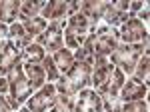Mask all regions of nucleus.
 I'll return each mask as SVG.
<instances>
[{
    "label": "nucleus",
    "mask_w": 150,
    "mask_h": 112,
    "mask_svg": "<svg viewBox=\"0 0 150 112\" xmlns=\"http://www.w3.org/2000/svg\"><path fill=\"white\" fill-rule=\"evenodd\" d=\"M46 2L44 0H20V12H18V22L28 20V18H36L44 10Z\"/></svg>",
    "instance_id": "nucleus-17"
},
{
    "label": "nucleus",
    "mask_w": 150,
    "mask_h": 112,
    "mask_svg": "<svg viewBox=\"0 0 150 112\" xmlns=\"http://www.w3.org/2000/svg\"><path fill=\"white\" fill-rule=\"evenodd\" d=\"M148 72H150V56H148V52H144V54L138 58V62H136V68H134L132 76L148 84Z\"/></svg>",
    "instance_id": "nucleus-24"
},
{
    "label": "nucleus",
    "mask_w": 150,
    "mask_h": 112,
    "mask_svg": "<svg viewBox=\"0 0 150 112\" xmlns=\"http://www.w3.org/2000/svg\"><path fill=\"white\" fill-rule=\"evenodd\" d=\"M22 68H24V74H26L28 82L32 84V88H34V90L42 88V86L46 84V72H44L42 64H34V62H22Z\"/></svg>",
    "instance_id": "nucleus-15"
},
{
    "label": "nucleus",
    "mask_w": 150,
    "mask_h": 112,
    "mask_svg": "<svg viewBox=\"0 0 150 112\" xmlns=\"http://www.w3.org/2000/svg\"><path fill=\"white\" fill-rule=\"evenodd\" d=\"M0 94L2 96L8 94V80H6V76H0Z\"/></svg>",
    "instance_id": "nucleus-32"
},
{
    "label": "nucleus",
    "mask_w": 150,
    "mask_h": 112,
    "mask_svg": "<svg viewBox=\"0 0 150 112\" xmlns=\"http://www.w3.org/2000/svg\"><path fill=\"white\" fill-rule=\"evenodd\" d=\"M18 62H22V50L16 48V44L8 40V44L4 46V50L0 54V70H2V76H6V72L14 64H18Z\"/></svg>",
    "instance_id": "nucleus-13"
},
{
    "label": "nucleus",
    "mask_w": 150,
    "mask_h": 112,
    "mask_svg": "<svg viewBox=\"0 0 150 112\" xmlns=\"http://www.w3.org/2000/svg\"><path fill=\"white\" fill-rule=\"evenodd\" d=\"M96 40H94V56H102L110 58V54L116 50V46L120 44V34L118 28H110L104 22L96 26Z\"/></svg>",
    "instance_id": "nucleus-5"
},
{
    "label": "nucleus",
    "mask_w": 150,
    "mask_h": 112,
    "mask_svg": "<svg viewBox=\"0 0 150 112\" xmlns=\"http://www.w3.org/2000/svg\"><path fill=\"white\" fill-rule=\"evenodd\" d=\"M74 112H102V96L92 88H84L76 94Z\"/></svg>",
    "instance_id": "nucleus-11"
},
{
    "label": "nucleus",
    "mask_w": 150,
    "mask_h": 112,
    "mask_svg": "<svg viewBox=\"0 0 150 112\" xmlns=\"http://www.w3.org/2000/svg\"><path fill=\"white\" fill-rule=\"evenodd\" d=\"M8 40H10V38H8V26L0 22V52L4 50V46L8 44Z\"/></svg>",
    "instance_id": "nucleus-28"
},
{
    "label": "nucleus",
    "mask_w": 150,
    "mask_h": 112,
    "mask_svg": "<svg viewBox=\"0 0 150 112\" xmlns=\"http://www.w3.org/2000/svg\"><path fill=\"white\" fill-rule=\"evenodd\" d=\"M118 34H120V42L124 44H138L148 40V26L140 22L138 18H130L122 26H118Z\"/></svg>",
    "instance_id": "nucleus-9"
},
{
    "label": "nucleus",
    "mask_w": 150,
    "mask_h": 112,
    "mask_svg": "<svg viewBox=\"0 0 150 112\" xmlns=\"http://www.w3.org/2000/svg\"><path fill=\"white\" fill-rule=\"evenodd\" d=\"M20 12V0H2L0 2V22L10 26L16 22Z\"/></svg>",
    "instance_id": "nucleus-18"
},
{
    "label": "nucleus",
    "mask_w": 150,
    "mask_h": 112,
    "mask_svg": "<svg viewBox=\"0 0 150 112\" xmlns=\"http://www.w3.org/2000/svg\"><path fill=\"white\" fill-rule=\"evenodd\" d=\"M124 80H126V74L120 70V68H112V74H110V78H108V86H106V94H104L102 98H108L110 102H114L118 98V94H120V90L124 86Z\"/></svg>",
    "instance_id": "nucleus-16"
},
{
    "label": "nucleus",
    "mask_w": 150,
    "mask_h": 112,
    "mask_svg": "<svg viewBox=\"0 0 150 112\" xmlns=\"http://www.w3.org/2000/svg\"><path fill=\"white\" fill-rule=\"evenodd\" d=\"M44 56H46V50H44L40 44L32 42V44H28V46L22 50V62H34V64H42Z\"/></svg>",
    "instance_id": "nucleus-21"
},
{
    "label": "nucleus",
    "mask_w": 150,
    "mask_h": 112,
    "mask_svg": "<svg viewBox=\"0 0 150 112\" xmlns=\"http://www.w3.org/2000/svg\"><path fill=\"white\" fill-rule=\"evenodd\" d=\"M24 26V30H26V34L30 36V38H36L38 34H42L44 30H46L48 22L42 18V16H36V18H28V20H22L20 22Z\"/></svg>",
    "instance_id": "nucleus-22"
},
{
    "label": "nucleus",
    "mask_w": 150,
    "mask_h": 112,
    "mask_svg": "<svg viewBox=\"0 0 150 112\" xmlns=\"http://www.w3.org/2000/svg\"><path fill=\"white\" fill-rule=\"evenodd\" d=\"M6 80H8V94H6V100L10 104L12 112H16L22 104H26V100L32 96V84L28 82L26 74H24L22 62L14 64V66L6 72Z\"/></svg>",
    "instance_id": "nucleus-2"
},
{
    "label": "nucleus",
    "mask_w": 150,
    "mask_h": 112,
    "mask_svg": "<svg viewBox=\"0 0 150 112\" xmlns=\"http://www.w3.org/2000/svg\"><path fill=\"white\" fill-rule=\"evenodd\" d=\"M74 104H76V96H62V94H58L48 112H74Z\"/></svg>",
    "instance_id": "nucleus-23"
},
{
    "label": "nucleus",
    "mask_w": 150,
    "mask_h": 112,
    "mask_svg": "<svg viewBox=\"0 0 150 112\" xmlns=\"http://www.w3.org/2000/svg\"><path fill=\"white\" fill-rule=\"evenodd\" d=\"M88 32H90V24L82 12L68 16L64 24V46L68 50H78L84 44V38L88 36Z\"/></svg>",
    "instance_id": "nucleus-4"
},
{
    "label": "nucleus",
    "mask_w": 150,
    "mask_h": 112,
    "mask_svg": "<svg viewBox=\"0 0 150 112\" xmlns=\"http://www.w3.org/2000/svg\"><path fill=\"white\" fill-rule=\"evenodd\" d=\"M144 52H148V48H144L142 42H138V44H124V42H120L108 60L112 62V66L120 68L126 76H132V72L136 68V62H138V58Z\"/></svg>",
    "instance_id": "nucleus-3"
},
{
    "label": "nucleus",
    "mask_w": 150,
    "mask_h": 112,
    "mask_svg": "<svg viewBox=\"0 0 150 112\" xmlns=\"http://www.w3.org/2000/svg\"><path fill=\"white\" fill-rule=\"evenodd\" d=\"M112 62L102 56H94L92 62V76H90V88L96 90L100 96L106 94V86H108V78L112 74Z\"/></svg>",
    "instance_id": "nucleus-7"
},
{
    "label": "nucleus",
    "mask_w": 150,
    "mask_h": 112,
    "mask_svg": "<svg viewBox=\"0 0 150 112\" xmlns=\"http://www.w3.org/2000/svg\"><path fill=\"white\" fill-rule=\"evenodd\" d=\"M64 24H66V20L48 22L46 30L34 38V42L42 46L46 50V54H54L60 46H64Z\"/></svg>",
    "instance_id": "nucleus-6"
},
{
    "label": "nucleus",
    "mask_w": 150,
    "mask_h": 112,
    "mask_svg": "<svg viewBox=\"0 0 150 112\" xmlns=\"http://www.w3.org/2000/svg\"><path fill=\"white\" fill-rule=\"evenodd\" d=\"M122 112H148V102L146 100L126 102V104H122Z\"/></svg>",
    "instance_id": "nucleus-26"
},
{
    "label": "nucleus",
    "mask_w": 150,
    "mask_h": 112,
    "mask_svg": "<svg viewBox=\"0 0 150 112\" xmlns=\"http://www.w3.org/2000/svg\"><path fill=\"white\" fill-rule=\"evenodd\" d=\"M42 68H44V72H46V82H56V80L60 78V72H58V68H56V64H54V60H52L50 54L44 56Z\"/></svg>",
    "instance_id": "nucleus-25"
},
{
    "label": "nucleus",
    "mask_w": 150,
    "mask_h": 112,
    "mask_svg": "<svg viewBox=\"0 0 150 112\" xmlns=\"http://www.w3.org/2000/svg\"><path fill=\"white\" fill-rule=\"evenodd\" d=\"M146 96H148V84L138 78H134V76H126L124 86H122L120 94H118V100L122 104H126V102L146 100Z\"/></svg>",
    "instance_id": "nucleus-10"
},
{
    "label": "nucleus",
    "mask_w": 150,
    "mask_h": 112,
    "mask_svg": "<svg viewBox=\"0 0 150 112\" xmlns=\"http://www.w3.org/2000/svg\"><path fill=\"white\" fill-rule=\"evenodd\" d=\"M16 112H32V110H30V108H28L26 104H22V106H20V108H18Z\"/></svg>",
    "instance_id": "nucleus-34"
},
{
    "label": "nucleus",
    "mask_w": 150,
    "mask_h": 112,
    "mask_svg": "<svg viewBox=\"0 0 150 112\" xmlns=\"http://www.w3.org/2000/svg\"><path fill=\"white\" fill-rule=\"evenodd\" d=\"M66 10H68V2L52 0V2H46V6H44L40 16L46 22H60V20H66Z\"/></svg>",
    "instance_id": "nucleus-14"
},
{
    "label": "nucleus",
    "mask_w": 150,
    "mask_h": 112,
    "mask_svg": "<svg viewBox=\"0 0 150 112\" xmlns=\"http://www.w3.org/2000/svg\"><path fill=\"white\" fill-rule=\"evenodd\" d=\"M136 18H138V20L144 24V26H148V20H150V4H148V2H144L142 10L136 12Z\"/></svg>",
    "instance_id": "nucleus-27"
},
{
    "label": "nucleus",
    "mask_w": 150,
    "mask_h": 112,
    "mask_svg": "<svg viewBox=\"0 0 150 112\" xmlns=\"http://www.w3.org/2000/svg\"><path fill=\"white\" fill-rule=\"evenodd\" d=\"M106 6H108V0H84L80 6V12L88 18V24H90V32L96 30V26L102 22V16L106 12Z\"/></svg>",
    "instance_id": "nucleus-12"
},
{
    "label": "nucleus",
    "mask_w": 150,
    "mask_h": 112,
    "mask_svg": "<svg viewBox=\"0 0 150 112\" xmlns=\"http://www.w3.org/2000/svg\"><path fill=\"white\" fill-rule=\"evenodd\" d=\"M108 112H122V102H120L118 98H116V100L112 102V108H110Z\"/></svg>",
    "instance_id": "nucleus-33"
},
{
    "label": "nucleus",
    "mask_w": 150,
    "mask_h": 112,
    "mask_svg": "<svg viewBox=\"0 0 150 112\" xmlns=\"http://www.w3.org/2000/svg\"><path fill=\"white\" fill-rule=\"evenodd\" d=\"M80 6H82L80 0H70L68 2V10H66V18L72 16V14H76V12H80Z\"/></svg>",
    "instance_id": "nucleus-29"
},
{
    "label": "nucleus",
    "mask_w": 150,
    "mask_h": 112,
    "mask_svg": "<svg viewBox=\"0 0 150 112\" xmlns=\"http://www.w3.org/2000/svg\"><path fill=\"white\" fill-rule=\"evenodd\" d=\"M0 112H12L10 104H8V100H6V96H2V94H0Z\"/></svg>",
    "instance_id": "nucleus-31"
},
{
    "label": "nucleus",
    "mask_w": 150,
    "mask_h": 112,
    "mask_svg": "<svg viewBox=\"0 0 150 112\" xmlns=\"http://www.w3.org/2000/svg\"><path fill=\"white\" fill-rule=\"evenodd\" d=\"M92 62L94 58L86 60H74V64L64 76L54 82L56 92L62 96H76L80 90L90 88V76H92Z\"/></svg>",
    "instance_id": "nucleus-1"
},
{
    "label": "nucleus",
    "mask_w": 150,
    "mask_h": 112,
    "mask_svg": "<svg viewBox=\"0 0 150 112\" xmlns=\"http://www.w3.org/2000/svg\"><path fill=\"white\" fill-rule=\"evenodd\" d=\"M8 38H10V42H14L16 48H20V50H24L28 44H32V42H34V38H30V36L26 34L24 26L18 22V20L8 26Z\"/></svg>",
    "instance_id": "nucleus-20"
},
{
    "label": "nucleus",
    "mask_w": 150,
    "mask_h": 112,
    "mask_svg": "<svg viewBox=\"0 0 150 112\" xmlns=\"http://www.w3.org/2000/svg\"><path fill=\"white\" fill-rule=\"evenodd\" d=\"M58 92H56V84L54 82H46L42 88H38L32 92V96L26 100V106L32 112H48L50 106L54 104Z\"/></svg>",
    "instance_id": "nucleus-8"
},
{
    "label": "nucleus",
    "mask_w": 150,
    "mask_h": 112,
    "mask_svg": "<svg viewBox=\"0 0 150 112\" xmlns=\"http://www.w3.org/2000/svg\"><path fill=\"white\" fill-rule=\"evenodd\" d=\"M142 6H144L142 0H132V2H128V12H130L132 16H136V12L142 10Z\"/></svg>",
    "instance_id": "nucleus-30"
},
{
    "label": "nucleus",
    "mask_w": 150,
    "mask_h": 112,
    "mask_svg": "<svg viewBox=\"0 0 150 112\" xmlns=\"http://www.w3.org/2000/svg\"><path fill=\"white\" fill-rule=\"evenodd\" d=\"M52 56V60H54V64H56L58 72H60V76H64L66 72H68L72 64H74V54H72V50H68L66 46H60Z\"/></svg>",
    "instance_id": "nucleus-19"
}]
</instances>
